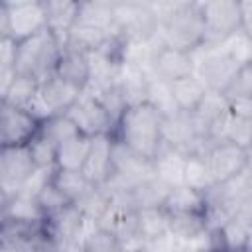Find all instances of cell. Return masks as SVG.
Here are the masks:
<instances>
[{"instance_id": "obj_1", "label": "cell", "mask_w": 252, "mask_h": 252, "mask_svg": "<svg viewBox=\"0 0 252 252\" xmlns=\"http://www.w3.org/2000/svg\"><path fill=\"white\" fill-rule=\"evenodd\" d=\"M159 20L158 39L161 45L195 51L205 41V24L199 2H152Z\"/></svg>"}, {"instance_id": "obj_2", "label": "cell", "mask_w": 252, "mask_h": 252, "mask_svg": "<svg viewBox=\"0 0 252 252\" xmlns=\"http://www.w3.org/2000/svg\"><path fill=\"white\" fill-rule=\"evenodd\" d=\"M163 116L150 104H138L130 106L120 122L116 124L114 138L138 152L140 156L148 159H156V156L163 148Z\"/></svg>"}, {"instance_id": "obj_3", "label": "cell", "mask_w": 252, "mask_h": 252, "mask_svg": "<svg viewBox=\"0 0 252 252\" xmlns=\"http://www.w3.org/2000/svg\"><path fill=\"white\" fill-rule=\"evenodd\" d=\"M61 51H63L61 43L45 28L43 32L35 33L33 37L18 43L16 71H18V75L32 77L37 83H43L55 75V67L61 57Z\"/></svg>"}, {"instance_id": "obj_4", "label": "cell", "mask_w": 252, "mask_h": 252, "mask_svg": "<svg viewBox=\"0 0 252 252\" xmlns=\"http://www.w3.org/2000/svg\"><path fill=\"white\" fill-rule=\"evenodd\" d=\"M47 28L43 0H10L0 6V37H12L16 43L33 37Z\"/></svg>"}, {"instance_id": "obj_5", "label": "cell", "mask_w": 252, "mask_h": 252, "mask_svg": "<svg viewBox=\"0 0 252 252\" xmlns=\"http://www.w3.org/2000/svg\"><path fill=\"white\" fill-rule=\"evenodd\" d=\"M118 35L124 41H150L158 37L159 20L152 2H114Z\"/></svg>"}, {"instance_id": "obj_6", "label": "cell", "mask_w": 252, "mask_h": 252, "mask_svg": "<svg viewBox=\"0 0 252 252\" xmlns=\"http://www.w3.org/2000/svg\"><path fill=\"white\" fill-rule=\"evenodd\" d=\"M195 57V75L205 83L209 91L224 93L238 73L240 65L217 43V45H201L193 51Z\"/></svg>"}, {"instance_id": "obj_7", "label": "cell", "mask_w": 252, "mask_h": 252, "mask_svg": "<svg viewBox=\"0 0 252 252\" xmlns=\"http://www.w3.org/2000/svg\"><path fill=\"white\" fill-rule=\"evenodd\" d=\"M37 169L28 146H2L0 150V193L2 201L18 195Z\"/></svg>"}, {"instance_id": "obj_8", "label": "cell", "mask_w": 252, "mask_h": 252, "mask_svg": "<svg viewBox=\"0 0 252 252\" xmlns=\"http://www.w3.org/2000/svg\"><path fill=\"white\" fill-rule=\"evenodd\" d=\"M199 8L205 24L203 45H217L224 37L240 30V2L207 0V2H199Z\"/></svg>"}, {"instance_id": "obj_9", "label": "cell", "mask_w": 252, "mask_h": 252, "mask_svg": "<svg viewBox=\"0 0 252 252\" xmlns=\"http://www.w3.org/2000/svg\"><path fill=\"white\" fill-rule=\"evenodd\" d=\"M207 165L211 169L215 185H222L242 173L250 165L248 150L232 144V142H219L213 144L205 154Z\"/></svg>"}, {"instance_id": "obj_10", "label": "cell", "mask_w": 252, "mask_h": 252, "mask_svg": "<svg viewBox=\"0 0 252 252\" xmlns=\"http://www.w3.org/2000/svg\"><path fill=\"white\" fill-rule=\"evenodd\" d=\"M65 114L75 122L79 132L89 138H94L100 134H114V130H116V124L112 122V118L108 116L104 106L93 94H89L85 91L79 96V100Z\"/></svg>"}, {"instance_id": "obj_11", "label": "cell", "mask_w": 252, "mask_h": 252, "mask_svg": "<svg viewBox=\"0 0 252 252\" xmlns=\"http://www.w3.org/2000/svg\"><path fill=\"white\" fill-rule=\"evenodd\" d=\"M41 122L26 108L2 102L0 106V136L2 146H28L39 134Z\"/></svg>"}, {"instance_id": "obj_12", "label": "cell", "mask_w": 252, "mask_h": 252, "mask_svg": "<svg viewBox=\"0 0 252 252\" xmlns=\"http://www.w3.org/2000/svg\"><path fill=\"white\" fill-rule=\"evenodd\" d=\"M152 69H154V75L159 77L161 81L173 83L183 77L195 75V57L191 51L159 45L154 55Z\"/></svg>"}, {"instance_id": "obj_13", "label": "cell", "mask_w": 252, "mask_h": 252, "mask_svg": "<svg viewBox=\"0 0 252 252\" xmlns=\"http://www.w3.org/2000/svg\"><path fill=\"white\" fill-rule=\"evenodd\" d=\"M112 146H114V134H100L91 140V150L83 167L85 177L93 185H106L112 173Z\"/></svg>"}, {"instance_id": "obj_14", "label": "cell", "mask_w": 252, "mask_h": 252, "mask_svg": "<svg viewBox=\"0 0 252 252\" xmlns=\"http://www.w3.org/2000/svg\"><path fill=\"white\" fill-rule=\"evenodd\" d=\"M45 4V16H47V30L57 37L61 47L67 45L69 32L73 30L81 2H69V0H43Z\"/></svg>"}, {"instance_id": "obj_15", "label": "cell", "mask_w": 252, "mask_h": 252, "mask_svg": "<svg viewBox=\"0 0 252 252\" xmlns=\"http://www.w3.org/2000/svg\"><path fill=\"white\" fill-rule=\"evenodd\" d=\"M45 219H47V215L35 197L18 193V195L2 201V222L43 224Z\"/></svg>"}, {"instance_id": "obj_16", "label": "cell", "mask_w": 252, "mask_h": 252, "mask_svg": "<svg viewBox=\"0 0 252 252\" xmlns=\"http://www.w3.org/2000/svg\"><path fill=\"white\" fill-rule=\"evenodd\" d=\"M39 96L43 98V102L47 104V108L51 110V114H65L83 94L81 89L69 85L67 81L59 79V77H49L47 81L39 83Z\"/></svg>"}, {"instance_id": "obj_17", "label": "cell", "mask_w": 252, "mask_h": 252, "mask_svg": "<svg viewBox=\"0 0 252 252\" xmlns=\"http://www.w3.org/2000/svg\"><path fill=\"white\" fill-rule=\"evenodd\" d=\"M89 53L75 47H63L55 67V77L85 91L89 85Z\"/></svg>"}, {"instance_id": "obj_18", "label": "cell", "mask_w": 252, "mask_h": 252, "mask_svg": "<svg viewBox=\"0 0 252 252\" xmlns=\"http://www.w3.org/2000/svg\"><path fill=\"white\" fill-rule=\"evenodd\" d=\"M185 161H187V154L163 146L154 159V175L163 183H167L169 187H179L185 181Z\"/></svg>"}, {"instance_id": "obj_19", "label": "cell", "mask_w": 252, "mask_h": 252, "mask_svg": "<svg viewBox=\"0 0 252 252\" xmlns=\"http://www.w3.org/2000/svg\"><path fill=\"white\" fill-rule=\"evenodd\" d=\"M169 232L177 242H197L209 236L205 213H169Z\"/></svg>"}, {"instance_id": "obj_20", "label": "cell", "mask_w": 252, "mask_h": 252, "mask_svg": "<svg viewBox=\"0 0 252 252\" xmlns=\"http://www.w3.org/2000/svg\"><path fill=\"white\" fill-rule=\"evenodd\" d=\"M173 187H169L167 183H163L161 179H158L156 175L142 179L140 183L132 185L128 189L130 201L136 207V211L140 209H152V207H163L169 193Z\"/></svg>"}, {"instance_id": "obj_21", "label": "cell", "mask_w": 252, "mask_h": 252, "mask_svg": "<svg viewBox=\"0 0 252 252\" xmlns=\"http://www.w3.org/2000/svg\"><path fill=\"white\" fill-rule=\"evenodd\" d=\"M169 87H171V94H173V100L179 112H195L209 91L197 75H189L179 81H173L169 83Z\"/></svg>"}, {"instance_id": "obj_22", "label": "cell", "mask_w": 252, "mask_h": 252, "mask_svg": "<svg viewBox=\"0 0 252 252\" xmlns=\"http://www.w3.org/2000/svg\"><path fill=\"white\" fill-rule=\"evenodd\" d=\"M79 22H85L93 28H98L106 33L118 35L116 26V14H114V2H81L79 8Z\"/></svg>"}, {"instance_id": "obj_23", "label": "cell", "mask_w": 252, "mask_h": 252, "mask_svg": "<svg viewBox=\"0 0 252 252\" xmlns=\"http://www.w3.org/2000/svg\"><path fill=\"white\" fill-rule=\"evenodd\" d=\"M91 140L93 138L79 134L77 138L67 140L65 144L57 146L55 167L57 169H67V171H83L89 150H91Z\"/></svg>"}, {"instance_id": "obj_24", "label": "cell", "mask_w": 252, "mask_h": 252, "mask_svg": "<svg viewBox=\"0 0 252 252\" xmlns=\"http://www.w3.org/2000/svg\"><path fill=\"white\" fill-rule=\"evenodd\" d=\"M163 209L167 213H205L207 209V193L195 191L187 185L173 187Z\"/></svg>"}, {"instance_id": "obj_25", "label": "cell", "mask_w": 252, "mask_h": 252, "mask_svg": "<svg viewBox=\"0 0 252 252\" xmlns=\"http://www.w3.org/2000/svg\"><path fill=\"white\" fill-rule=\"evenodd\" d=\"M136 228L144 240L161 236L169 232V213L163 207L140 209L136 211Z\"/></svg>"}, {"instance_id": "obj_26", "label": "cell", "mask_w": 252, "mask_h": 252, "mask_svg": "<svg viewBox=\"0 0 252 252\" xmlns=\"http://www.w3.org/2000/svg\"><path fill=\"white\" fill-rule=\"evenodd\" d=\"M53 185L75 205L81 201L94 185L85 177L83 171H67V169H57L53 173Z\"/></svg>"}, {"instance_id": "obj_27", "label": "cell", "mask_w": 252, "mask_h": 252, "mask_svg": "<svg viewBox=\"0 0 252 252\" xmlns=\"http://www.w3.org/2000/svg\"><path fill=\"white\" fill-rule=\"evenodd\" d=\"M183 185H187V187H191L195 191H201V193H209L215 187V181H213L211 169L207 165L205 154H191V156H187Z\"/></svg>"}, {"instance_id": "obj_28", "label": "cell", "mask_w": 252, "mask_h": 252, "mask_svg": "<svg viewBox=\"0 0 252 252\" xmlns=\"http://www.w3.org/2000/svg\"><path fill=\"white\" fill-rule=\"evenodd\" d=\"M148 102H150L163 118L173 116V114L179 112V108H177V104H175V100H173L169 83L161 81V79L156 77V75L150 77V85H148Z\"/></svg>"}, {"instance_id": "obj_29", "label": "cell", "mask_w": 252, "mask_h": 252, "mask_svg": "<svg viewBox=\"0 0 252 252\" xmlns=\"http://www.w3.org/2000/svg\"><path fill=\"white\" fill-rule=\"evenodd\" d=\"M39 134H41L43 138H47L49 142H53L55 146H61V144H65L67 140L77 138L81 132H79V128L75 126V122H73L67 114H55V116H51L49 120L41 122Z\"/></svg>"}, {"instance_id": "obj_30", "label": "cell", "mask_w": 252, "mask_h": 252, "mask_svg": "<svg viewBox=\"0 0 252 252\" xmlns=\"http://www.w3.org/2000/svg\"><path fill=\"white\" fill-rule=\"evenodd\" d=\"M81 252H122V244L114 232L93 224L83 236Z\"/></svg>"}, {"instance_id": "obj_31", "label": "cell", "mask_w": 252, "mask_h": 252, "mask_svg": "<svg viewBox=\"0 0 252 252\" xmlns=\"http://www.w3.org/2000/svg\"><path fill=\"white\" fill-rule=\"evenodd\" d=\"M195 114L207 126H211L219 118L230 114V98L220 91H207V94H205L203 102L199 104V108L195 110Z\"/></svg>"}, {"instance_id": "obj_32", "label": "cell", "mask_w": 252, "mask_h": 252, "mask_svg": "<svg viewBox=\"0 0 252 252\" xmlns=\"http://www.w3.org/2000/svg\"><path fill=\"white\" fill-rule=\"evenodd\" d=\"M85 93H87V91H85ZM89 94H93V96L104 106V110L108 112V116L112 118L114 124H118L120 118L124 116V112L128 110V102H126V98H124L122 89L118 87V83H116V85H110V87H106V89H102V91L89 93Z\"/></svg>"}, {"instance_id": "obj_33", "label": "cell", "mask_w": 252, "mask_h": 252, "mask_svg": "<svg viewBox=\"0 0 252 252\" xmlns=\"http://www.w3.org/2000/svg\"><path fill=\"white\" fill-rule=\"evenodd\" d=\"M39 83L32 77H24V75H18L14 85L8 89V93L2 96V102L6 104H12V106H20V108H26L28 102L32 100V96L35 94Z\"/></svg>"}, {"instance_id": "obj_34", "label": "cell", "mask_w": 252, "mask_h": 252, "mask_svg": "<svg viewBox=\"0 0 252 252\" xmlns=\"http://www.w3.org/2000/svg\"><path fill=\"white\" fill-rule=\"evenodd\" d=\"M30 154L33 158V163L37 167L43 169H55V159H57V146L53 142H49L47 138H43L41 134H37L30 144Z\"/></svg>"}, {"instance_id": "obj_35", "label": "cell", "mask_w": 252, "mask_h": 252, "mask_svg": "<svg viewBox=\"0 0 252 252\" xmlns=\"http://www.w3.org/2000/svg\"><path fill=\"white\" fill-rule=\"evenodd\" d=\"M35 199H37V203L41 205V209L45 211L47 217L53 215V213H57V211H61V209H65L67 205H71V201L53 185V179L41 189V193Z\"/></svg>"}, {"instance_id": "obj_36", "label": "cell", "mask_w": 252, "mask_h": 252, "mask_svg": "<svg viewBox=\"0 0 252 252\" xmlns=\"http://www.w3.org/2000/svg\"><path fill=\"white\" fill-rule=\"evenodd\" d=\"M228 98H240V96H252V61L242 65L234 79L230 81L228 89L224 91Z\"/></svg>"}, {"instance_id": "obj_37", "label": "cell", "mask_w": 252, "mask_h": 252, "mask_svg": "<svg viewBox=\"0 0 252 252\" xmlns=\"http://www.w3.org/2000/svg\"><path fill=\"white\" fill-rule=\"evenodd\" d=\"M226 142H232V144H236L244 150H252V120L232 114Z\"/></svg>"}, {"instance_id": "obj_38", "label": "cell", "mask_w": 252, "mask_h": 252, "mask_svg": "<svg viewBox=\"0 0 252 252\" xmlns=\"http://www.w3.org/2000/svg\"><path fill=\"white\" fill-rule=\"evenodd\" d=\"M16 55L18 43L12 37H0V73L16 71Z\"/></svg>"}, {"instance_id": "obj_39", "label": "cell", "mask_w": 252, "mask_h": 252, "mask_svg": "<svg viewBox=\"0 0 252 252\" xmlns=\"http://www.w3.org/2000/svg\"><path fill=\"white\" fill-rule=\"evenodd\" d=\"M177 248H179L177 238L171 232H165L161 236H156V238L146 240L142 252H177Z\"/></svg>"}, {"instance_id": "obj_40", "label": "cell", "mask_w": 252, "mask_h": 252, "mask_svg": "<svg viewBox=\"0 0 252 252\" xmlns=\"http://www.w3.org/2000/svg\"><path fill=\"white\" fill-rule=\"evenodd\" d=\"M230 112H232L234 116L252 120V96L230 98Z\"/></svg>"}, {"instance_id": "obj_41", "label": "cell", "mask_w": 252, "mask_h": 252, "mask_svg": "<svg viewBox=\"0 0 252 252\" xmlns=\"http://www.w3.org/2000/svg\"><path fill=\"white\" fill-rule=\"evenodd\" d=\"M240 30L252 37V0L240 2Z\"/></svg>"}, {"instance_id": "obj_42", "label": "cell", "mask_w": 252, "mask_h": 252, "mask_svg": "<svg viewBox=\"0 0 252 252\" xmlns=\"http://www.w3.org/2000/svg\"><path fill=\"white\" fill-rule=\"evenodd\" d=\"M0 252H20V244L16 240H10V238H2V248Z\"/></svg>"}, {"instance_id": "obj_43", "label": "cell", "mask_w": 252, "mask_h": 252, "mask_svg": "<svg viewBox=\"0 0 252 252\" xmlns=\"http://www.w3.org/2000/svg\"><path fill=\"white\" fill-rule=\"evenodd\" d=\"M213 252H244V250H228V248H220V250H213Z\"/></svg>"}, {"instance_id": "obj_44", "label": "cell", "mask_w": 252, "mask_h": 252, "mask_svg": "<svg viewBox=\"0 0 252 252\" xmlns=\"http://www.w3.org/2000/svg\"><path fill=\"white\" fill-rule=\"evenodd\" d=\"M45 252H59V250H57V248H53V244H51V246H49Z\"/></svg>"}, {"instance_id": "obj_45", "label": "cell", "mask_w": 252, "mask_h": 252, "mask_svg": "<svg viewBox=\"0 0 252 252\" xmlns=\"http://www.w3.org/2000/svg\"><path fill=\"white\" fill-rule=\"evenodd\" d=\"M244 252H252V244H250V246H248V248H246Z\"/></svg>"}, {"instance_id": "obj_46", "label": "cell", "mask_w": 252, "mask_h": 252, "mask_svg": "<svg viewBox=\"0 0 252 252\" xmlns=\"http://www.w3.org/2000/svg\"><path fill=\"white\" fill-rule=\"evenodd\" d=\"M177 252H191V250H181V248H177Z\"/></svg>"}, {"instance_id": "obj_47", "label": "cell", "mask_w": 252, "mask_h": 252, "mask_svg": "<svg viewBox=\"0 0 252 252\" xmlns=\"http://www.w3.org/2000/svg\"><path fill=\"white\" fill-rule=\"evenodd\" d=\"M250 195H252V189H250Z\"/></svg>"}, {"instance_id": "obj_48", "label": "cell", "mask_w": 252, "mask_h": 252, "mask_svg": "<svg viewBox=\"0 0 252 252\" xmlns=\"http://www.w3.org/2000/svg\"><path fill=\"white\" fill-rule=\"evenodd\" d=\"M250 244H252V242H250Z\"/></svg>"}]
</instances>
